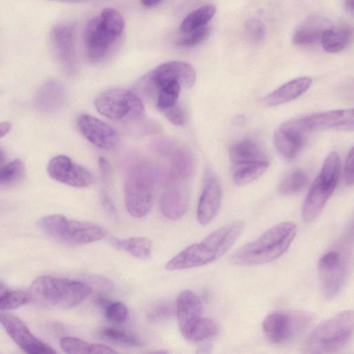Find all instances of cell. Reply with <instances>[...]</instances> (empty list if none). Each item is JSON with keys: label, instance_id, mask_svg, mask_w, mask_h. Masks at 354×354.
<instances>
[{"label": "cell", "instance_id": "obj_1", "mask_svg": "<svg viewBox=\"0 0 354 354\" xmlns=\"http://www.w3.org/2000/svg\"><path fill=\"white\" fill-rule=\"evenodd\" d=\"M243 229V223L234 221L226 224L194 243L165 265L167 270L190 269L207 265L221 257L234 244Z\"/></svg>", "mask_w": 354, "mask_h": 354}, {"label": "cell", "instance_id": "obj_2", "mask_svg": "<svg viewBox=\"0 0 354 354\" xmlns=\"http://www.w3.org/2000/svg\"><path fill=\"white\" fill-rule=\"evenodd\" d=\"M297 233L292 222H282L272 227L257 239L236 250L230 258L234 266H254L270 263L282 256Z\"/></svg>", "mask_w": 354, "mask_h": 354}, {"label": "cell", "instance_id": "obj_3", "mask_svg": "<svg viewBox=\"0 0 354 354\" xmlns=\"http://www.w3.org/2000/svg\"><path fill=\"white\" fill-rule=\"evenodd\" d=\"M159 176L157 166L145 158H136L129 164L124 176V197L131 216L142 218L149 212Z\"/></svg>", "mask_w": 354, "mask_h": 354}, {"label": "cell", "instance_id": "obj_4", "mask_svg": "<svg viewBox=\"0 0 354 354\" xmlns=\"http://www.w3.org/2000/svg\"><path fill=\"white\" fill-rule=\"evenodd\" d=\"M87 283L68 278L44 275L37 277L30 289L31 299L49 306L71 309L80 304L91 292Z\"/></svg>", "mask_w": 354, "mask_h": 354}, {"label": "cell", "instance_id": "obj_5", "mask_svg": "<svg viewBox=\"0 0 354 354\" xmlns=\"http://www.w3.org/2000/svg\"><path fill=\"white\" fill-rule=\"evenodd\" d=\"M353 329V311H342L312 330L304 343L303 351L313 354L339 352L351 342Z\"/></svg>", "mask_w": 354, "mask_h": 354}, {"label": "cell", "instance_id": "obj_6", "mask_svg": "<svg viewBox=\"0 0 354 354\" xmlns=\"http://www.w3.org/2000/svg\"><path fill=\"white\" fill-rule=\"evenodd\" d=\"M353 254V232L347 234L318 261V274L322 293L332 299L342 290L348 275Z\"/></svg>", "mask_w": 354, "mask_h": 354}, {"label": "cell", "instance_id": "obj_7", "mask_svg": "<svg viewBox=\"0 0 354 354\" xmlns=\"http://www.w3.org/2000/svg\"><path fill=\"white\" fill-rule=\"evenodd\" d=\"M37 224L48 236L68 245L91 243L107 235L106 230L98 224L69 219L61 214L44 216Z\"/></svg>", "mask_w": 354, "mask_h": 354}, {"label": "cell", "instance_id": "obj_8", "mask_svg": "<svg viewBox=\"0 0 354 354\" xmlns=\"http://www.w3.org/2000/svg\"><path fill=\"white\" fill-rule=\"evenodd\" d=\"M97 111L113 120L137 122L145 117V107L133 91L113 88L102 93L95 101Z\"/></svg>", "mask_w": 354, "mask_h": 354}, {"label": "cell", "instance_id": "obj_9", "mask_svg": "<svg viewBox=\"0 0 354 354\" xmlns=\"http://www.w3.org/2000/svg\"><path fill=\"white\" fill-rule=\"evenodd\" d=\"M196 80L194 68L182 61L163 63L147 74L138 82L137 88L145 95L153 97L162 86L171 82H178L183 88L192 87Z\"/></svg>", "mask_w": 354, "mask_h": 354}, {"label": "cell", "instance_id": "obj_10", "mask_svg": "<svg viewBox=\"0 0 354 354\" xmlns=\"http://www.w3.org/2000/svg\"><path fill=\"white\" fill-rule=\"evenodd\" d=\"M313 316L303 310H275L268 314L262 323L267 339L274 344L285 343L308 328Z\"/></svg>", "mask_w": 354, "mask_h": 354}, {"label": "cell", "instance_id": "obj_11", "mask_svg": "<svg viewBox=\"0 0 354 354\" xmlns=\"http://www.w3.org/2000/svg\"><path fill=\"white\" fill-rule=\"evenodd\" d=\"M120 36L97 16L86 24L84 32L85 53L91 62H98L109 53Z\"/></svg>", "mask_w": 354, "mask_h": 354}, {"label": "cell", "instance_id": "obj_12", "mask_svg": "<svg viewBox=\"0 0 354 354\" xmlns=\"http://www.w3.org/2000/svg\"><path fill=\"white\" fill-rule=\"evenodd\" d=\"M50 40L55 55L64 72L75 75L78 70L75 44V27L70 23H59L50 30Z\"/></svg>", "mask_w": 354, "mask_h": 354}, {"label": "cell", "instance_id": "obj_13", "mask_svg": "<svg viewBox=\"0 0 354 354\" xmlns=\"http://www.w3.org/2000/svg\"><path fill=\"white\" fill-rule=\"evenodd\" d=\"M0 324L10 337L26 353L46 354L56 352L37 338L19 317L9 313H0Z\"/></svg>", "mask_w": 354, "mask_h": 354}, {"label": "cell", "instance_id": "obj_14", "mask_svg": "<svg viewBox=\"0 0 354 354\" xmlns=\"http://www.w3.org/2000/svg\"><path fill=\"white\" fill-rule=\"evenodd\" d=\"M47 171L53 180L71 187H86L94 183L93 176L87 169L64 155L53 158L48 164Z\"/></svg>", "mask_w": 354, "mask_h": 354}, {"label": "cell", "instance_id": "obj_15", "mask_svg": "<svg viewBox=\"0 0 354 354\" xmlns=\"http://www.w3.org/2000/svg\"><path fill=\"white\" fill-rule=\"evenodd\" d=\"M308 131L302 118L292 119L281 124L274 134L277 150L285 158L292 160L301 151Z\"/></svg>", "mask_w": 354, "mask_h": 354}, {"label": "cell", "instance_id": "obj_16", "mask_svg": "<svg viewBox=\"0 0 354 354\" xmlns=\"http://www.w3.org/2000/svg\"><path fill=\"white\" fill-rule=\"evenodd\" d=\"M77 122L80 133L95 146L109 151L117 147L118 135L104 122L88 114H81Z\"/></svg>", "mask_w": 354, "mask_h": 354}, {"label": "cell", "instance_id": "obj_17", "mask_svg": "<svg viewBox=\"0 0 354 354\" xmlns=\"http://www.w3.org/2000/svg\"><path fill=\"white\" fill-rule=\"evenodd\" d=\"M308 131L335 129L353 131V109H346L313 113L302 118Z\"/></svg>", "mask_w": 354, "mask_h": 354}, {"label": "cell", "instance_id": "obj_18", "mask_svg": "<svg viewBox=\"0 0 354 354\" xmlns=\"http://www.w3.org/2000/svg\"><path fill=\"white\" fill-rule=\"evenodd\" d=\"M189 203L187 183L166 182L160 201L161 213L170 220H177L184 215Z\"/></svg>", "mask_w": 354, "mask_h": 354}, {"label": "cell", "instance_id": "obj_19", "mask_svg": "<svg viewBox=\"0 0 354 354\" xmlns=\"http://www.w3.org/2000/svg\"><path fill=\"white\" fill-rule=\"evenodd\" d=\"M203 304L199 297L189 290H183L178 295L176 314L180 331L186 339L190 330L202 317Z\"/></svg>", "mask_w": 354, "mask_h": 354}, {"label": "cell", "instance_id": "obj_20", "mask_svg": "<svg viewBox=\"0 0 354 354\" xmlns=\"http://www.w3.org/2000/svg\"><path fill=\"white\" fill-rule=\"evenodd\" d=\"M222 189L219 183L214 178H209L200 196L196 217L203 225L209 224L216 216L220 208Z\"/></svg>", "mask_w": 354, "mask_h": 354}, {"label": "cell", "instance_id": "obj_21", "mask_svg": "<svg viewBox=\"0 0 354 354\" xmlns=\"http://www.w3.org/2000/svg\"><path fill=\"white\" fill-rule=\"evenodd\" d=\"M335 187L323 181L319 176L312 183L305 198L301 216L306 223L313 221L321 213Z\"/></svg>", "mask_w": 354, "mask_h": 354}, {"label": "cell", "instance_id": "obj_22", "mask_svg": "<svg viewBox=\"0 0 354 354\" xmlns=\"http://www.w3.org/2000/svg\"><path fill=\"white\" fill-rule=\"evenodd\" d=\"M66 98L64 86L56 80L45 82L37 91L34 104L41 112L53 113L63 106Z\"/></svg>", "mask_w": 354, "mask_h": 354}, {"label": "cell", "instance_id": "obj_23", "mask_svg": "<svg viewBox=\"0 0 354 354\" xmlns=\"http://www.w3.org/2000/svg\"><path fill=\"white\" fill-rule=\"evenodd\" d=\"M331 26L330 21L324 17H309L295 31L292 38V44L298 46L313 45L321 41L324 33Z\"/></svg>", "mask_w": 354, "mask_h": 354}, {"label": "cell", "instance_id": "obj_24", "mask_svg": "<svg viewBox=\"0 0 354 354\" xmlns=\"http://www.w3.org/2000/svg\"><path fill=\"white\" fill-rule=\"evenodd\" d=\"M311 84L309 77L294 79L264 97L262 103L266 106H275L288 102L304 93Z\"/></svg>", "mask_w": 354, "mask_h": 354}, {"label": "cell", "instance_id": "obj_25", "mask_svg": "<svg viewBox=\"0 0 354 354\" xmlns=\"http://www.w3.org/2000/svg\"><path fill=\"white\" fill-rule=\"evenodd\" d=\"M353 35V27L348 24H342L331 26L324 33L321 39L322 47L328 53H339L351 43Z\"/></svg>", "mask_w": 354, "mask_h": 354}, {"label": "cell", "instance_id": "obj_26", "mask_svg": "<svg viewBox=\"0 0 354 354\" xmlns=\"http://www.w3.org/2000/svg\"><path fill=\"white\" fill-rule=\"evenodd\" d=\"M229 156L234 165L268 160L259 145L249 139L232 144L229 149Z\"/></svg>", "mask_w": 354, "mask_h": 354}, {"label": "cell", "instance_id": "obj_27", "mask_svg": "<svg viewBox=\"0 0 354 354\" xmlns=\"http://www.w3.org/2000/svg\"><path fill=\"white\" fill-rule=\"evenodd\" d=\"M110 243L120 250L129 252L140 259L147 260L151 257L152 242L144 236L120 239L111 236L109 238Z\"/></svg>", "mask_w": 354, "mask_h": 354}, {"label": "cell", "instance_id": "obj_28", "mask_svg": "<svg viewBox=\"0 0 354 354\" xmlns=\"http://www.w3.org/2000/svg\"><path fill=\"white\" fill-rule=\"evenodd\" d=\"M216 12L214 4L203 5L189 13L182 21L180 30L187 33L196 28L205 26L213 18Z\"/></svg>", "mask_w": 354, "mask_h": 354}, {"label": "cell", "instance_id": "obj_29", "mask_svg": "<svg viewBox=\"0 0 354 354\" xmlns=\"http://www.w3.org/2000/svg\"><path fill=\"white\" fill-rule=\"evenodd\" d=\"M269 161H258L234 165L233 180L236 185L250 183L259 178L268 168Z\"/></svg>", "mask_w": 354, "mask_h": 354}, {"label": "cell", "instance_id": "obj_30", "mask_svg": "<svg viewBox=\"0 0 354 354\" xmlns=\"http://www.w3.org/2000/svg\"><path fill=\"white\" fill-rule=\"evenodd\" d=\"M100 337L108 342L127 346H142L139 337L132 332L115 327H107L100 331Z\"/></svg>", "mask_w": 354, "mask_h": 354}, {"label": "cell", "instance_id": "obj_31", "mask_svg": "<svg viewBox=\"0 0 354 354\" xmlns=\"http://www.w3.org/2000/svg\"><path fill=\"white\" fill-rule=\"evenodd\" d=\"M30 299V293L21 290H10L0 283V310L17 308Z\"/></svg>", "mask_w": 354, "mask_h": 354}, {"label": "cell", "instance_id": "obj_32", "mask_svg": "<svg viewBox=\"0 0 354 354\" xmlns=\"http://www.w3.org/2000/svg\"><path fill=\"white\" fill-rule=\"evenodd\" d=\"M218 333V326L213 319L201 317L186 339L192 342H201L215 337Z\"/></svg>", "mask_w": 354, "mask_h": 354}, {"label": "cell", "instance_id": "obj_33", "mask_svg": "<svg viewBox=\"0 0 354 354\" xmlns=\"http://www.w3.org/2000/svg\"><path fill=\"white\" fill-rule=\"evenodd\" d=\"M182 86L178 82H171L160 88L156 93L154 99L158 110H165L178 103Z\"/></svg>", "mask_w": 354, "mask_h": 354}, {"label": "cell", "instance_id": "obj_34", "mask_svg": "<svg viewBox=\"0 0 354 354\" xmlns=\"http://www.w3.org/2000/svg\"><path fill=\"white\" fill-rule=\"evenodd\" d=\"M308 176L301 169H295L286 174L279 185L282 195H292L301 191L308 183Z\"/></svg>", "mask_w": 354, "mask_h": 354}, {"label": "cell", "instance_id": "obj_35", "mask_svg": "<svg viewBox=\"0 0 354 354\" xmlns=\"http://www.w3.org/2000/svg\"><path fill=\"white\" fill-rule=\"evenodd\" d=\"M341 170V160L336 152H331L326 158L318 176L325 183L336 187Z\"/></svg>", "mask_w": 354, "mask_h": 354}, {"label": "cell", "instance_id": "obj_36", "mask_svg": "<svg viewBox=\"0 0 354 354\" xmlns=\"http://www.w3.org/2000/svg\"><path fill=\"white\" fill-rule=\"evenodd\" d=\"M24 174V166L19 159L0 166V188L8 187L19 183Z\"/></svg>", "mask_w": 354, "mask_h": 354}, {"label": "cell", "instance_id": "obj_37", "mask_svg": "<svg viewBox=\"0 0 354 354\" xmlns=\"http://www.w3.org/2000/svg\"><path fill=\"white\" fill-rule=\"evenodd\" d=\"M59 344L62 349L68 354L91 353V344L74 337L61 338Z\"/></svg>", "mask_w": 354, "mask_h": 354}, {"label": "cell", "instance_id": "obj_38", "mask_svg": "<svg viewBox=\"0 0 354 354\" xmlns=\"http://www.w3.org/2000/svg\"><path fill=\"white\" fill-rule=\"evenodd\" d=\"M183 34L185 35L176 41V45L180 47L189 48L203 41L209 34V28L205 26Z\"/></svg>", "mask_w": 354, "mask_h": 354}, {"label": "cell", "instance_id": "obj_39", "mask_svg": "<svg viewBox=\"0 0 354 354\" xmlns=\"http://www.w3.org/2000/svg\"><path fill=\"white\" fill-rule=\"evenodd\" d=\"M106 319L115 324H122L128 317V309L122 302L111 301L104 310Z\"/></svg>", "mask_w": 354, "mask_h": 354}, {"label": "cell", "instance_id": "obj_40", "mask_svg": "<svg viewBox=\"0 0 354 354\" xmlns=\"http://www.w3.org/2000/svg\"><path fill=\"white\" fill-rule=\"evenodd\" d=\"M175 313L176 306L168 301H160L149 309L147 317L150 320H162L174 315Z\"/></svg>", "mask_w": 354, "mask_h": 354}, {"label": "cell", "instance_id": "obj_41", "mask_svg": "<svg viewBox=\"0 0 354 354\" xmlns=\"http://www.w3.org/2000/svg\"><path fill=\"white\" fill-rule=\"evenodd\" d=\"M245 30L248 37L254 42H261L265 38L266 27L258 19H248L245 24Z\"/></svg>", "mask_w": 354, "mask_h": 354}, {"label": "cell", "instance_id": "obj_42", "mask_svg": "<svg viewBox=\"0 0 354 354\" xmlns=\"http://www.w3.org/2000/svg\"><path fill=\"white\" fill-rule=\"evenodd\" d=\"M162 112L168 120H169L173 124L181 126L186 122L185 111L180 106H179L178 103Z\"/></svg>", "mask_w": 354, "mask_h": 354}, {"label": "cell", "instance_id": "obj_43", "mask_svg": "<svg viewBox=\"0 0 354 354\" xmlns=\"http://www.w3.org/2000/svg\"><path fill=\"white\" fill-rule=\"evenodd\" d=\"M353 149L351 148L347 156L344 166V180L347 185H353Z\"/></svg>", "mask_w": 354, "mask_h": 354}, {"label": "cell", "instance_id": "obj_44", "mask_svg": "<svg viewBox=\"0 0 354 354\" xmlns=\"http://www.w3.org/2000/svg\"><path fill=\"white\" fill-rule=\"evenodd\" d=\"M91 353L113 354L117 353V352L102 344H91Z\"/></svg>", "mask_w": 354, "mask_h": 354}, {"label": "cell", "instance_id": "obj_45", "mask_svg": "<svg viewBox=\"0 0 354 354\" xmlns=\"http://www.w3.org/2000/svg\"><path fill=\"white\" fill-rule=\"evenodd\" d=\"M101 201L103 207L104 209L109 212L113 216H115L116 214L115 207L111 201V200L109 198L107 194L105 192H103L101 195Z\"/></svg>", "mask_w": 354, "mask_h": 354}, {"label": "cell", "instance_id": "obj_46", "mask_svg": "<svg viewBox=\"0 0 354 354\" xmlns=\"http://www.w3.org/2000/svg\"><path fill=\"white\" fill-rule=\"evenodd\" d=\"M99 165L104 179L107 180L111 174V167L109 162L101 157L99 158Z\"/></svg>", "mask_w": 354, "mask_h": 354}, {"label": "cell", "instance_id": "obj_47", "mask_svg": "<svg viewBox=\"0 0 354 354\" xmlns=\"http://www.w3.org/2000/svg\"><path fill=\"white\" fill-rule=\"evenodd\" d=\"M112 301L103 295H97L94 297V303L100 308L104 310Z\"/></svg>", "mask_w": 354, "mask_h": 354}, {"label": "cell", "instance_id": "obj_48", "mask_svg": "<svg viewBox=\"0 0 354 354\" xmlns=\"http://www.w3.org/2000/svg\"><path fill=\"white\" fill-rule=\"evenodd\" d=\"M10 129L8 122H0V138L6 136Z\"/></svg>", "mask_w": 354, "mask_h": 354}, {"label": "cell", "instance_id": "obj_49", "mask_svg": "<svg viewBox=\"0 0 354 354\" xmlns=\"http://www.w3.org/2000/svg\"><path fill=\"white\" fill-rule=\"evenodd\" d=\"M142 3L147 7L153 6L159 3L162 0H140Z\"/></svg>", "mask_w": 354, "mask_h": 354}, {"label": "cell", "instance_id": "obj_50", "mask_svg": "<svg viewBox=\"0 0 354 354\" xmlns=\"http://www.w3.org/2000/svg\"><path fill=\"white\" fill-rule=\"evenodd\" d=\"M353 0H346L345 1V7L348 12L353 13Z\"/></svg>", "mask_w": 354, "mask_h": 354}, {"label": "cell", "instance_id": "obj_51", "mask_svg": "<svg viewBox=\"0 0 354 354\" xmlns=\"http://www.w3.org/2000/svg\"><path fill=\"white\" fill-rule=\"evenodd\" d=\"M50 1H56L65 2V3H85V2L89 1L91 0H50Z\"/></svg>", "mask_w": 354, "mask_h": 354}, {"label": "cell", "instance_id": "obj_52", "mask_svg": "<svg viewBox=\"0 0 354 354\" xmlns=\"http://www.w3.org/2000/svg\"><path fill=\"white\" fill-rule=\"evenodd\" d=\"M5 153L0 148V166H1L3 162L5 161Z\"/></svg>", "mask_w": 354, "mask_h": 354}]
</instances>
